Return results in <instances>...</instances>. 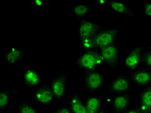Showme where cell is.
Here are the masks:
<instances>
[{
  "label": "cell",
  "mask_w": 151,
  "mask_h": 113,
  "mask_svg": "<svg viewBox=\"0 0 151 113\" xmlns=\"http://www.w3.org/2000/svg\"><path fill=\"white\" fill-rule=\"evenodd\" d=\"M94 3H80L73 6V13L77 18L81 20L85 19L89 11L94 7Z\"/></svg>",
  "instance_id": "d6986e66"
},
{
  "label": "cell",
  "mask_w": 151,
  "mask_h": 113,
  "mask_svg": "<svg viewBox=\"0 0 151 113\" xmlns=\"http://www.w3.org/2000/svg\"><path fill=\"white\" fill-rule=\"evenodd\" d=\"M52 113H73L68 105L61 106L56 110L52 112Z\"/></svg>",
  "instance_id": "7402d4cb"
},
{
  "label": "cell",
  "mask_w": 151,
  "mask_h": 113,
  "mask_svg": "<svg viewBox=\"0 0 151 113\" xmlns=\"http://www.w3.org/2000/svg\"><path fill=\"white\" fill-rule=\"evenodd\" d=\"M144 15L151 17V1H147L144 5Z\"/></svg>",
  "instance_id": "603a6c76"
},
{
  "label": "cell",
  "mask_w": 151,
  "mask_h": 113,
  "mask_svg": "<svg viewBox=\"0 0 151 113\" xmlns=\"http://www.w3.org/2000/svg\"><path fill=\"white\" fill-rule=\"evenodd\" d=\"M110 7L113 11L122 16H129L131 18H135L136 17V14L132 9L125 4L123 1L118 0H111L109 4Z\"/></svg>",
  "instance_id": "2e32d148"
},
{
  "label": "cell",
  "mask_w": 151,
  "mask_h": 113,
  "mask_svg": "<svg viewBox=\"0 0 151 113\" xmlns=\"http://www.w3.org/2000/svg\"><path fill=\"white\" fill-rule=\"evenodd\" d=\"M68 105L73 113H88L80 95L77 93L73 94Z\"/></svg>",
  "instance_id": "ac0fdd59"
},
{
  "label": "cell",
  "mask_w": 151,
  "mask_h": 113,
  "mask_svg": "<svg viewBox=\"0 0 151 113\" xmlns=\"http://www.w3.org/2000/svg\"><path fill=\"white\" fill-rule=\"evenodd\" d=\"M123 113H143V112L140 110V109L138 106V107L129 108V109H127V110L125 111Z\"/></svg>",
  "instance_id": "cb8c5ba5"
},
{
  "label": "cell",
  "mask_w": 151,
  "mask_h": 113,
  "mask_svg": "<svg viewBox=\"0 0 151 113\" xmlns=\"http://www.w3.org/2000/svg\"><path fill=\"white\" fill-rule=\"evenodd\" d=\"M41 75L38 72L27 67L23 74V83L27 88L38 87L41 83Z\"/></svg>",
  "instance_id": "7c38bea8"
},
{
  "label": "cell",
  "mask_w": 151,
  "mask_h": 113,
  "mask_svg": "<svg viewBox=\"0 0 151 113\" xmlns=\"http://www.w3.org/2000/svg\"><path fill=\"white\" fill-rule=\"evenodd\" d=\"M111 3V0H100L94 3V5H109Z\"/></svg>",
  "instance_id": "484cf974"
},
{
  "label": "cell",
  "mask_w": 151,
  "mask_h": 113,
  "mask_svg": "<svg viewBox=\"0 0 151 113\" xmlns=\"http://www.w3.org/2000/svg\"><path fill=\"white\" fill-rule=\"evenodd\" d=\"M132 87V82L129 76L121 73L114 78L109 83L107 92L117 94L129 92Z\"/></svg>",
  "instance_id": "8992f818"
},
{
  "label": "cell",
  "mask_w": 151,
  "mask_h": 113,
  "mask_svg": "<svg viewBox=\"0 0 151 113\" xmlns=\"http://www.w3.org/2000/svg\"><path fill=\"white\" fill-rule=\"evenodd\" d=\"M105 63H107L112 72L115 71L118 67L119 50L116 42L99 50Z\"/></svg>",
  "instance_id": "52a82bcc"
},
{
  "label": "cell",
  "mask_w": 151,
  "mask_h": 113,
  "mask_svg": "<svg viewBox=\"0 0 151 113\" xmlns=\"http://www.w3.org/2000/svg\"><path fill=\"white\" fill-rule=\"evenodd\" d=\"M21 90L19 88H6L0 92V111L3 112L8 107L12 99L18 95Z\"/></svg>",
  "instance_id": "5bb4252c"
},
{
  "label": "cell",
  "mask_w": 151,
  "mask_h": 113,
  "mask_svg": "<svg viewBox=\"0 0 151 113\" xmlns=\"http://www.w3.org/2000/svg\"><path fill=\"white\" fill-rule=\"evenodd\" d=\"M3 56L9 65L12 67H14L22 58L25 57L26 52L21 48L13 47L6 52Z\"/></svg>",
  "instance_id": "9a60e30c"
},
{
  "label": "cell",
  "mask_w": 151,
  "mask_h": 113,
  "mask_svg": "<svg viewBox=\"0 0 151 113\" xmlns=\"http://www.w3.org/2000/svg\"><path fill=\"white\" fill-rule=\"evenodd\" d=\"M129 76L132 83L138 87L143 88L151 85V71L143 66L130 71Z\"/></svg>",
  "instance_id": "30bf717a"
},
{
  "label": "cell",
  "mask_w": 151,
  "mask_h": 113,
  "mask_svg": "<svg viewBox=\"0 0 151 113\" xmlns=\"http://www.w3.org/2000/svg\"><path fill=\"white\" fill-rule=\"evenodd\" d=\"M108 101L114 113H123L130 108L132 100L129 92H126L114 94Z\"/></svg>",
  "instance_id": "ba28073f"
},
{
  "label": "cell",
  "mask_w": 151,
  "mask_h": 113,
  "mask_svg": "<svg viewBox=\"0 0 151 113\" xmlns=\"http://www.w3.org/2000/svg\"><path fill=\"white\" fill-rule=\"evenodd\" d=\"M31 3L36 7L40 9L44 5L45 1H43V0H34V1H32Z\"/></svg>",
  "instance_id": "d4e9b609"
},
{
  "label": "cell",
  "mask_w": 151,
  "mask_h": 113,
  "mask_svg": "<svg viewBox=\"0 0 151 113\" xmlns=\"http://www.w3.org/2000/svg\"><path fill=\"white\" fill-rule=\"evenodd\" d=\"M120 32L119 27H106L99 31L92 38L81 42L83 51L91 50H100L115 42L116 37Z\"/></svg>",
  "instance_id": "6da1fadb"
},
{
  "label": "cell",
  "mask_w": 151,
  "mask_h": 113,
  "mask_svg": "<svg viewBox=\"0 0 151 113\" xmlns=\"http://www.w3.org/2000/svg\"><path fill=\"white\" fill-rule=\"evenodd\" d=\"M99 113H107V112H105V111L104 110V109H102L101 110V111L99 112Z\"/></svg>",
  "instance_id": "4316f807"
},
{
  "label": "cell",
  "mask_w": 151,
  "mask_h": 113,
  "mask_svg": "<svg viewBox=\"0 0 151 113\" xmlns=\"http://www.w3.org/2000/svg\"><path fill=\"white\" fill-rule=\"evenodd\" d=\"M36 102L42 105H50L52 104L54 96L49 83H43L37 87L34 93Z\"/></svg>",
  "instance_id": "9c48e42d"
},
{
  "label": "cell",
  "mask_w": 151,
  "mask_h": 113,
  "mask_svg": "<svg viewBox=\"0 0 151 113\" xmlns=\"http://www.w3.org/2000/svg\"><path fill=\"white\" fill-rule=\"evenodd\" d=\"M74 64L80 69L87 72L97 71L104 65L105 62L99 50H91L79 54Z\"/></svg>",
  "instance_id": "7a4b0ae2"
},
{
  "label": "cell",
  "mask_w": 151,
  "mask_h": 113,
  "mask_svg": "<svg viewBox=\"0 0 151 113\" xmlns=\"http://www.w3.org/2000/svg\"><path fill=\"white\" fill-rule=\"evenodd\" d=\"M17 111L18 113H37V109L27 102L19 104L17 107Z\"/></svg>",
  "instance_id": "ffe728a7"
},
{
  "label": "cell",
  "mask_w": 151,
  "mask_h": 113,
  "mask_svg": "<svg viewBox=\"0 0 151 113\" xmlns=\"http://www.w3.org/2000/svg\"><path fill=\"white\" fill-rule=\"evenodd\" d=\"M146 48L143 46L130 48L129 53L124 58V65L130 72L134 71L143 65L144 54Z\"/></svg>",
  "instance_id": "5b68a950"
},
{
  "label": "cell",
  "mask_w": 151,
  "mask_h": 113,
  "mask_svg": "<svg viewBox=\"0 0 151 113\" xmlns=\"http://www.w3.org/2000/svg\"><path fill=\"white\" fill-rule=\"evenodd\" d=\"M83 87L89 94H94L104 83L105 76L99 71H92L84 72Z\"/></svg>",
  "instance_id": "3957f363"
},
{
  "label": "cell",
  "mask_w": 151,
  "mask_h": 113,
  "mask_svg": "<svg viewBox=\"0 0 151 113\" xmlns=\"http://www.w3.org/2000/svg\"><path fill=\"white\" fill-rule=\"evenodd\" d=\"M138 107L143 113H151V85L143 87L138 94Z\"/></svg>",
  "instance_id": "4fadbf2b"
},
{
  "label": "cell",
  "mask_w": 151,
  "mask_h": 113,
  "mask_svg": "<svg viewBox=\"0 0 151 113\" xmlns=\"http://www.w3.org/2000/svg\"><path fill=\"white\" fill-rule=\"evenodd\" d=\"M67 74L62 73L50 82V87L52 90L54 98L59 100H63L67 94Z\"/></svg>",
  "instance_id": "8fae6325"
},
{
  "label": "cell",
  "mask_w": 151,
  "mask_h": 113,
  "mask_svg": "<svg viewBox=\"0 0 151 113\" xmlns=\"http://www.w3.org/2000/svg\"><path fill=\"white\" fill-rule=\"evenodd\" d=\"M143 66L151 71V46L147 48L144 54Z\"/></svg>",
  "instance_id": "44dd1931"
},
{
  "label": "cell",
  "mask_w": 151,
  "mask_h": 113,
  "mask_svg": "<svg viewBox=\"0 0 151 113\" xmlns=\"http://www.w3.org/2000/svg\"><path fill=\"white\" fill-rule=\"evenodd\" d=\"M84 104L88 113H99L104 109L101 98L94 94H89Z\"/></svg>",
  "instance_id": "e0dca14e"
},
{
  "label": "cell",
  "mask_w": 151,
  "mask_h": 113,
  "mask_svg": "<svg viewBox=\"0 0 151 113\" xmlns=\"http://www.w3.org/2000/svg\"><path fill=\"white\" fill-rule=\"evenodd\" d=\"M106 27H107L99 25L86 18L80 20L78 36L80 42L92 38L99 31L105 29Z\"/></svg>",
  "instance_id": "277c9868"
}]
</instances>
